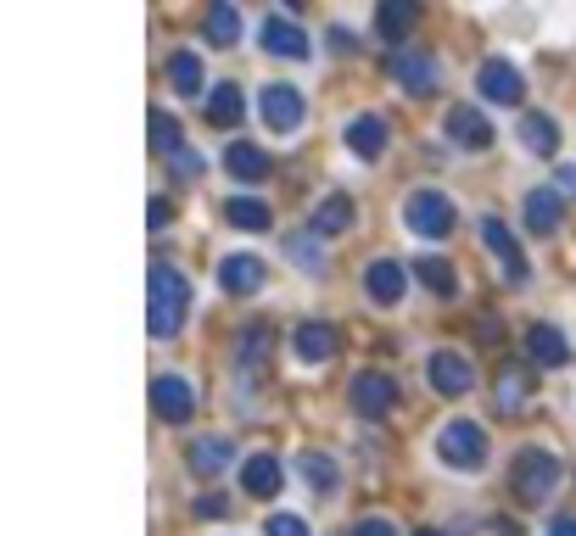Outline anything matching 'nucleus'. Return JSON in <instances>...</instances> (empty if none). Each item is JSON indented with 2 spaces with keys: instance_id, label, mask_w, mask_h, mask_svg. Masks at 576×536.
<instances>
[{
  "instance_id": "1",
  "label": "nucleus",
  "mask_w": 576,
  "mask_h": 536,
  "mask_svg": "<svg viewBox=\"0 0 576 536\" xmlns=\"http://www.w3.org/2000/svg\"><path fill=\"white\" fill-rule=\"evenodd\" d=\"M185 313H191V280L169 262H151V275H146V330L157 341H169L185 324Z\"/></svg>"
},
{
  "instance_id": "2",
  "label": "nucleus",
  "mask_w": 576,
  "mask_h": 536,
  "mask_svg": "<svg viewBox=\"0 0 576 536\" xmlns=\"http://www.w3.org/2000/svg\"><path fill=\"white\" fill-rule=\"evenodd\" d=\"M515 497L526 503V508H537V503H548L554 497V486H559V459L548 453V447H526V453L515 459Z\"/></svg>"
},
{
  "instance_id": "3",
  "label": "nucleus",
  "mask_w": 576,
  "mask_h": 536,
  "mask_svg": "<svg viewBox=\"0 0 576 536\" xmlns=\"http://www.w3.org/2000/svg\"><path fill=\"white\" fill-rule=\"evenodd\" d=\"M437 459H442L448 470H481V464H487V436H481V425L448 419V425L437 430Z\"/></svg>"
},
{
  "instance_id": "4",
  "label": "nucleus",
  "mask_w": 576,
  "mask_h": 536,
  "mask_svg": "<svg viewBox=\"0 0 576 536\" xmlns=\"http://www.w3.org/2000/svg\"><path fill=\"white\" fill-rule=\"evenodd\" d=\"M403 224L415 229V235H426V240H442L454 229V202L442 191H415V196L403 202Z\"/></svg>"
},
{
  "instance_id": "5",
  "label": "nucleus",
  "mask_w": 576,
  "mask_h": 536,
  "mask_svg": "<svg viewBox=\"0 0 576 536\" xmlns=\"http://www.w3.org/2000/svg\"><path fill=\"white\" fill-rule=\"evenodd\" d=\"M151 408H157V419L180 425V419L196 414V386H191L185 375H157V380H151Z\"/></svg>"
},
{
  "instance_id": "6",
  "label": "nucleus",
  "mask_w": 576,
  "mask_h": 536,
  "mask_svg": "<svg viewBox=\"0 0 576 536\" xmlns=\"http://www.w3.org/2000/svg\"><path fill=\"white\" fill-rule=\"evenodd\" d=\"M392 78L408 89V96H431L437 89V62L426 51H415V45H397L392 51Z\"/></svg>"
},
{
  "instance_id": "7",
  "label": "nucleus",
  "mask_w": 576,
  "mask_h": 536,
  "mask_svg": "<svg viewBox=\"0 0 576 536\" xmlns=\"http://www.w3.org/2000/svg\"><path fill=\"white\" fill-rule=\"evenodd\" d=\"M476 89H481L487 101H499V107H515V101L526 96V84H521V67H510L504 56L481 62V73H476Z\"/></svg>"
},
{
  "instance_id": "8",
  "label": "nucleus",
  "mask_w": 576,
  "mask_h": 536,
  "mask_svg": "<svg viewBox=\"0 0 576 536\" xmlns=\"http://www.w3.org/2000/svg\"><path fill=\"white\" fill-rule=\"evenodd\" d=\"M481 240H487V251L504 262V280L510 286H521L526 280V257H521V246H515V235L504 229V218H481Z\"/></svg>"
},
{
  "instance_id": "9",
  "label": "nucleus",
  "mask_w": 576,
  "mask_h": 536,
  "mask_svg": "<svg viewBox=\"0 0 576 536\" xmlns=\"http://www.w3.org/2000/svg\"><path fill=\"white\" fill-rule=\"evenodd\" d=\"M348 397H353V408H359L364 419H381V414H392L397 386H392V375H375V369H370V375H359V380H353V392H348Z\"/></svg>"
},
{
  "instance_id": "10",
  "label": "nucleus",
  "mask_w": 576,
  "mask_h": 536,
  "mask_svg": "<svg viewBox=\"0 0 576 536\" xmlns=\"http://www.w3.org/2000/svg\"><path fill=\"white\" fill-rule=\"evenodd\" d=\"M431 386H437L442 397H465V392L476 386L470 357H459V352H431Z\"/></svg>"
},
{
  "instance_id": "11",
  "label": "nucleus",
  "mask_w": 576,
  "mask_h": 536,
  "mask_svg": "<svg viewBox=\"0 0 576 536\" xmlns=\"http://www.w3.org/2000/svg\"><path fill=\"white\" fill-rule=\"evenodd\" d=\"M264 124L280 129V135H291V129L302 124V96H297V84H269V89H264Z\"/></svg>"
},
{
  "instance_id": "12",
  "label": "nucleus",
  "mask_w": 576,
  "mask_h": 536,
  "mask_svg": "<svg viewBox=\"0 0 576 536\" xmlns=\"http://www.w3.org/2000/svg\"><path fill=\"white\" fill-rule=\"evenodd\" d=\"M291 346H297L302 364H331V357H337V330L319 324V319H308V324H297Z\"/></svg>"
},
{
  "instance_id": "13",
  "label": "nucleus",
  "mask_w": 576,
  "mask_h": 536,
  "mask_svg": "<svg viewBox=\"0 0 576 536\" xmlns=\"http://www.w3.org/2000/svg\"><path fill=\"white\" fill-rule=\"evenodd\" d=\"M403 286H408V275H403V262H392V257H381V262L364 268V291H370L381 308L403 302Z\"/></svg>"
},
{
  "instance_id": "14",
  "label": "nucleus",
  "mask_w": 576,
  "mask_h": 536,
  "mask_svg": "<svg viewBox=\"0 0 576 536\" xmlns=\"http://www.w3.org/2000/svg\"><path fill=\"white\" fill-rule=\"evenodd\" d=\"M264 51L269 56H286V62H302L308 56V34L291 18H264Z\"/></svg>"
},
{
  "instance_id": "15",
  "label": "nucleus",
  "mask_w": 576,
  "mask_h": 536,
  "mask_svg": "<svg viewBox=\"0 0 576 536\" xmlns=\"http://www.w3.org/2000/svg\"><path fill=\"white\" fill-rule=\"evenodd\" d=\"M448 140L465 146V151H487V146H492V124H487L476 107H454V112H448Z\"/></svg>"
},
{
  "instance_id": "16",
  "label": "nucleus",
  "mask_w": 576,
  "mask_h": 536,
  "mask_svg": "<svg viewBox=\"0 0 576 536\" xmlns=\"http://www.w3.org/2000/svg\"><path fill=\"white\" fill-rule=\"evenodd\" d=\"M241 492L246 497H275L280 492V459L275 453H253L241 464Z\"/></svg>"
},
{
  "instance_id": "17",
  "label": "nucleus",
  "mask_w": 576,
  "mask_h": 536,
  "mask_svg": "<svg viewBox=\"0 0 576 536\" xmlns=\"http://www.w3.org/2000/svg\"><path fill=\"white\" fill-rule=\"evenodd\" d=\"M526 352H532V364H543V369L570 364V346H565V335H559L554 324H532V330H526Z\"/></svg>"
},
{
  "instance_id": "18",
  "label": "nucleus",
  "mask_w": 576,
  "mask_h": 536,
  "mask_svg": "<svg viewBox=\"0 0 576 536\" xmlns=\"http://www.w3.org/2000/svg\"><path fill=\"white\" fill-rule=\"evenodd\" d=\"M218 286L235 291V297H253L264 286V262L258 257H224L218 262Z\"/></svg>"
},
{
  "instance_id": "19",
  "label": "nucleus",
  "mask_w": 576,
  "mask_h": 536,
  "mask_svg": "<svg viewBox=\"0 0 576 536\" xmlns=\"http://www.w3.org/2000/svg\"><path fill=\"white\" fill-rule=\"evenodd\" d=\"M348 151L375 162V157L386 151V118H375V112H359V118L348 124Z\"/></svg>"
},
{
  "instance_id": "20",
  "label": "nucleus",
  "mask_w": 576,
  "mask_h": 536,
  "mask_svg": "<svg viewBox=\"0 0 576 536\" xmlns=\"http://www.w3.org/2000/svg\"><path fill=\"white\" fill-rule=\"evenodd\" d=\"M269 346H275V330H269L264 319H253V324H246V330L235 335V357H241V369H264Z\"/></svg>"
},
{
  "instance_id": "21",
  "label": "nucleus",
  "mask_w": 576,
  "mask_h": 536,
  "mask_svg": "<svg viewBox=\"0 0 576 536\" xmlns=\"http://www.w3.org/2000/svg\"><path fill=\"white\" fill-rule=\"evenodd\" d=\"M521 146H526L532 157H554V151H559V124H554L548 112H526V118H521Z\"/></svg>"
},
{
  "instance_id": "22",
  "label": "nucleus",
  "mask_w": 576,
  "mask_h": 536,
  "mask_svg": "<svg viewBox=\"0 0 576 536\" xmlns=\"http://www.w3.org/2000/svg\"><path fill=\"white\" fill-rule=\"evenodd\" d=\"M415 29V0H386V7L375 12V34L386 45H403V34Z\"/></svg>"
},
{
  "instance_id": "23",
  "label": "nucleus",
  "mask_w": 576,
  "mask_h": 536,
  "mask_svg": "<svg viewBox=\"0 0 576 536\" xmlns=\"http://www.w3.org/2000/svg\"><path fill=\"white\" fill-rule=\"evenodd\" d=\"M224 218H230L235 229H246V235H258V229H269V224H275V213H269V202H258V196H230V207H224Z\"/></svg>"
},
{
  "instance_id": "24",
  "label": "nucleus",
  "mask_w": 576,
  "mask_h": 536,
  "mask_svg": "<svg viewBox=\"0 0 576 536\" xmlns=\"http://www.w3.org/2000/svg\"><path fill=\"white\" fill-rule=\"evenodd\" d=\"M559 213H565L559 191H532V196H526V229L554 235V229H559Z\"/></svg>"
},
{
  "instance_id": "25",
  "label": "nucleus",
  "mask_w": 576,
  "mask_h": 536,
  "mask_svg": "<svg viewBox=\"0 0 576 536\" xmlns=\"http://www.w3.org/2000/svg\"><path fill=\"white\" fill-rule=\"evenodd\" d=\"M185 459H191V470H196V475H218V470H224V464L235 459V447H230L224 436H202V441L191 447Z\"/></svg>"
},
{
  "instance_id": "26",
  "label": "nucleus",
  "mask_w": 576,
  "mask_h": 536,
  "mask_svg": "<svg viewBox=\"0 0 576 536\" xmlns=\"http://www.w3.org/2000/svg\"><path fill=\"white\" fill-rule=\"evenodd\" d=\"M241 112H246V101H241L235 84H213V89H207V118H213L218 129H235Z\"/></svg>"
},
{
  "instance_id": "27",
  "label": "nucleus",
  "mask_w": 576,
  "mask_h": 536,
  "mask_svg": "<svg viewBox=\"0 0 576 536\" xmlns=\"http://www.w3.org/2000/svg\"><path fill=\"white\" fill-rule=\"evenodd\" d=\"M348 224H353V202L348 196H324L313 207V235H342Z\"/></svg>"
},
{
  "instance_id": "28",
  "label": "nucleus",
  "mask_w": 576,
  "mask_h": 536,
  "mask_svg": "<svg viewBox=\"0 0 576 536\" xmlns=\"http://www.w3.org/2000/svg\"><path fill=\"white\" fill-rule=\"evenodd\" d=\"M224 168H230L235 179H264V173H269V157H264L258 146H246V140H235V146L224 151Z\"/></svg>"
},
{
  "instance_id": "29",
  "label": "nucleus",
  "mask_w": 576,
  "mask_h": 536,
  "mask_svg": "<svg viewBox=\"0 0 576 536\" xmlns=\"http://www.w3.org/2000/svg\"><path fill=\"white\" fill-rule=\"evenodd\" d=\"M526 397H532V375H526L521 364H510V369L499 375V408H504V414H521Z\"/></svg>"
},
{
  "instance_id": "30",
  "label": "nucleus",
  "mask_w": 576,
  "mask_h": 536,
  "mask_svg": "<svg viewBox=\"0 0 576 536\" xmlns=\"http://www.w3.org/2000/svg\"><path fill=\"white\" fill-rule=\"evenodd\" d=\"M207 40L213 45H235L241 40V12L230 7V0H213V7H207Z\"/></svg>"
},
{
  "instance_id": "31",
  "label": "nucleus",
  "mask_w": 576,
  "mask_h": 536,
  "mask_svg": "<svg viewBox=\"0 0 576 536\" xmlns=\"http://www.w3.org/2000/svg\"><path fill=\"white\" fill-rule=\"evenodd\" d=\"M151 146H157V157H169V162H180V157H185L180 124H174L169 112H151Z\"/></svg>"
},
{
  "instance_id": "32",
  "label": "nucleus",
  "mask_w": 576,
  "mask_h": 536,
  "mask_svg": "<svg viewBox=\"0 0 576 536\" xmlns=\"http://www.w3.org/2000/svg\"><path fill=\"white\" fill-rule=\"evenodd\" d=\"M169 84L180 89V96H196V89H202V62H196L191 51L169 56Z\"/></svg>"
},
{
  "instance_id": "33",
  "label": "nucleus",
  "mask_w": 576,
  "mask_h": 536,
  "mask_svg": "<svg viewBox=\"0 0 576 536\" xmlns=\"http://www.w3.org/2000/svg\"><path fill=\"white\" fill-rule=\"evenodd\" d=\"M415 275H420V286L437 291V297H454V286H459V280H454V268H448L442 257H420V262H415Z\"/></svg>"
},
{
  "instance_id": "34",
  "label": "nucleus",
  "mask_w": 576,
  "mask_h": 536,
  "mask_svg": "<svg viewBox=\"0 0 576 536\" xmlns=\"http://www.w3.org/2000/svg\"><path fill=\"white\" fill-rule=\"evenodd\" d=\"M302 475H308V481H313L319 492H337V464H331V459L308 453V459H302Z\"/></svg>"
},
{
  "instance_id": "35",
  "label": "nucleus",
  "mask_w": 576,
  "mask_h": 536,
  "mask_svg": "<svg viewBox=\"0 0 576 536\" xmlns=\"http://www.w3.org/2000/svg\"><path fill=\"white\" fill-rule=\"evenodd\" d=\"M264 536H308V525H302L297 514H269V525H264Z\"/></svg>"
},
{
  "instance_id": "36",
  "label": "nucleus",
  "mask_w": 576,
  "mask_h": 536,
  "mask_svg": "<svg viewBox=\"0 0 576 536\" xmlns=\"http://www.w3.org/2000/svg\"><path fill=\"white\" fill-rule=\"evenodd\" d=\"M169 218H174V207L162 202V196H151V207H146V224H151V229H169Z\"/></svg>"
},
{
  "instance_id": "37",
  "label": "nucleus",
  "mask_w": 576,
  "mask_h": 536,
  "mask_svg": "<svg viewBox=\"0 0 576 536\" xmlns=\"http://www.w3.org/2000/svg\"><path fill=\"white\" fill-rule=\"evenodd\" d=\"M353 536H397V525H392V519H359Z\"/></svg>"
},
{
  "instance_id": "38",
  "label": "nucleus",
  "mask_w": 576,
  "mask_h": 536,
  "mask_svg": "<svg viewBox=\"0 0 576 536\" xmlns=\"http://www.w3.org/2000/svg\"><path fill=\"white\" fill-rule=\"evenodd\" d=\"M224 508H230V497H218V492H207V497L196 503V514H202V519H218Z\"/></svg>"
},
{
  "instance_id": "39",
  "label": "nucleus",
  "mask_w": 576,
  "mask_h": 536,
  "mask_svg": "<svg viewBox=\"0 0 576 536\" xmlns=\"http://www.w3.org/2000/svg\"><path fill=\"white\" fill-rule=\"evenodd\" d=\"M554 185H559V196H565V191H570V196H576V168H570V162H565V168H559V173H554Z\"/></svg>"
},
{
  "instance_id": "40",
  "label": "nucleus",
  "mask_w": 576,
  "mask_h": 536,
  "mask_svg": "<svg viewBox=\"0 0 576 536\" xmlns=\"http://www.w3.org/2000/svg\"><path fill=\"white\" fill-rule=\"evenodd\" d=\"M548 536H576V519H554V525H548Z\"/></svg>"
},
{
  "instance_id": "41",
  "label": "nucleus",
  "mask_w": 576,
  "mask_h": 536,
  "mask_svg": "<svg viewBox=\"0 0 576 536\" xmlns=\"http://www.w3.org/2000/svg\"><path fill=\"white\" fill-rule=\"evenodd\" d=\"M420 536H442V530H420Z\"/></svg>"
}]
</instances>
